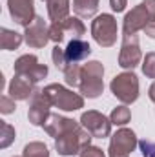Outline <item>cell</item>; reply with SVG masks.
<instances>
[{
  "label": "cell",
  "instance_id": "cell-22",
  "mask_svg": "<svg viewBox=\"0 0 155 157\" xmlns=\"http://www.w3.org/2000/svg\"><path fill=\"white\" fill-rule=\"evenodd\" d=\"M0 132H2V139H0V146L2 148H7L11 143H13V139H15V128L11 126V124H7V122H4L2 121V124H0Z\"/></svg>",
  "mask_w": 155,
  "mask_h": 157
},
{
  "label": "cell",
  "instance_id": "cell-25",
  "mask_svg": "<svg viewBox=\"0 0 155 157\" xmlns=\"http://www.w3.org/2000/svg\"><path fill=\"white\" fill-rule=\"evenodd\" d=\"M142 73L150 78H155V53H148L142 62Z\"/></svg>",
  "mask_w": 155,
  "mask_h": 157
},
{
  "label": "cell",
  "instance_id": "cell-28",
  "mask_svg": "<svg viewBox=\"0 0 155 157\" xmlns=\"http://www.w3.org/2000/svg\"><path fill=\"white\" fill-rule=\"evenodd\" d=\"M80 157H104L100 148H95V146H88L80 152Z\"/></svg>",
  "mask_w": 155,
  "mask_h": 157
},
{
  "label": "cell",
  "instance_id": "cell-31",
  "mask_svg": "<svg viewBox=\"0 0 155 157\" xmlns=\"http://www.w3.org/2000/svg\"><path fill=\"white\" fill-rule=\"evenodd\" d=\"M148 95H150V99H152V101L155 102V82L152 84V86H150V93H148Z\"/></svg>",
  "mask_w": 155,
  "mask_h": 157
},
{
  "label": "cell",
  "instance_id": "cell-11",
  "mask_svg": "<svg viewBox=\"0 0 155 157\" xmlns=\"http://www.w3.org/2000/svg\"><path fill=\"white\" fill-rule=\"evenodd\" d=\"M15 73H20V75H28L31 77L35 82H39L47 75V66L44 64H39V59L35 55H22L15 66H13Z\"/></svg>",
  "mask_w": 155,
  "mask_h": 157
},
{
  "label": "cell",
  "instance_id": "cell-27",
  "mask_svg": "<svg viewBox=\"0 0 155 157\" xmlns=\"http://www.w3.org/2000/svg\"><path fill=\"white\" fill-rule=\"evenodd\" d=\"M139 146H141V152H142L144 157H155V143L144 139V141L139 143Z\"/></svg>",
  "mask_w": 155,
  "mask_h": 157
},
{
  "label": "cell",
  "instance_id": "cell-5",
  "mask_svg": "<svg viewBox=\"0 0 155 157\" xmlns=\"http://www.w3.org/2000/svg\"><path fill=\"white\" fill-rule=\"evenodd\" d=\"M91 35L102 48L113 46L117 40V20L112 15H99L91 22Z\"/></svg>",
  "mask_w": 155,
  "mask_h": 157
},
{
  "label": "cell",
  "instance_id": "cell-13",
  "mask_svg": "<svg viewBox=\"0 0 155 157\" xmlns=\"http://www.w3.org/2000/svg\"><path fill=\"white\" fill-rule=\"evenodd\" d=\"M24 40L28 42V46L31 48H44L46 42L49 39V28L46 26L44 18L35 17V20L26 28V33H24Z\"/></svg>",
  "mask_w": 155,
  "mask_h": 157
},
{
  "label": "cell",
  "instance_id": "cell-20",
  "mask_svg": "<svg viewBox=\"0 0 155 157\" xmlns=\"http://www.w3.org/2000/svg\"><path fill=\"white\" fill-rule=\"evenodd\" d=\"M22 157H49V152H47V146L44 143H29L26 144L24 152H22Z\"/></svg>",
  "mask_w": 155,
  "mask_h": 157
},
{
  "label": "cell",
  "instance_id": "cell-17",
  "mask_svg": "<svg viewBox=\"0 0 155 157\" xmlns=\"http://www.w3.org/2000/svg\"><path fill=\"white\" fill-rule=\"evenodd\" d=\"M47 2V15L53 22H60L68 18L70 0H46Z\"/></svg>",
  "mask_w": 155,
  "mask_h": 157
},
{
  "label": "cell",
  "instance_id": "cell-29",
  "mask_svg": "<svg viewBox=\"0 0 155 157\" xmlns=\"http://www.w3.org/2000/svg\"><path fill=\"white\" fill-rule=\"evenodd\" d=\"M126 2H128V0H110V4H112L113 11H117V13L124 11V7H126Z\"/></svg>",
  "mask_w": 155,
  "mask_h": 157
},
{
  "label": "cell",
  "instance_id": "cell-24",
  "mask_svg": "<svg viewBox=\"0 0 155 157\" xmlns=\"http://www.w3.org/2000/svg\"><path fill=\"white\" fill-rule=\"evenodd\" d=\"M80 70H82V68H78L77 64H70L68 70L64 71V75H66V84H70V86H78V84H80Z\"/></svg>",
  "mask_w": 155,
  "mask_h": 157
},
{
  "label": "cell",
  "instance_id": "cell-23",
  "mask_svg": "<svg viewBox=\"0 0 155 157\" xmlns=\"http://www.w3.org/2000/svg\"><path fill=\"white\" fill-rule=\"evenodd\" d=\"M51 57H53V62H55V66H57L59 70H62V71H66V70H68L70 62H68V59H66V53H64V49H62V48L55 46V48H53V53H51Z\"/></svg>",
  "mask_w": 155,
  "mask_h": 157
},
{
  "label": "cell",
  "instance_id": "cell-15",
  "mask_svg": "<svg viewBox=\"0 0 155 157\" xmlns=\"http://www.w3.org/2000/svg\"><path fill=\"white\" fill-rule=\"evenodd\" d=\"M7 6H9V13L17 24L28 28L35 20L33 0H7Z\"/></svg>",
  "mask_w": 155,
  "mask_h": 157
},
{
  "label": "cell",
  "instance_id": "cell-1",
  "mask_svg": "<svg viewBox=\"0 0 155 157\" xmlns=\"http://www.w3.org/2000/svg\"><path fill=\"white\" fill-rule=\"evenodd\" d=\"M44 130L55 137V148L60 155H73L80 154L84 148L89 146L91 133L71 119H66L59 113H51L44 122Z\"/></svg>",
  "mask_w": 155,
  "mask_h": 157
},
{
  "label": "cell",
  "instance_id": "cell-18",
  "mask_svg": "<svg viewBox=\"0 0 155 157\" xmlns=\"http://www.w3.org/2000/svg\"><path fill=\"white\" fill-rule=\"evenodd\" d=\"M20 42H22V35L20 33L11 31V29H6V28L0 29V48L2 49H7V51L17 49L20 46Z\"/></svg>",
  "mask_w": 155,
  "mask_h": 157
},
{
  "label": "cell",
  "instance_id": "cell-9",
  "mask_svg": "<svg viewBox=\"0 0 155 157\" xmlns=\"http://www.w3.org/2000/svg\"><path fill=\"white\" fill-rule=\"evenodd\" d=\"M86 28L84 24L78 20V18H73V17H68L60 22H53L51 28H49V39L53 42H62L66 35H73L75 39H80L84 35Z\"/></svg>",
  "mask_w": 155,
  "mask_h": 157
},
{
  "label": "cell",
  "instance_id": "cell-8",
  "mask_svg": "<svg viewBox=\"0 0 155 157\" xmlns=\"http://www.w3.org/2000/svg\"><path fill=\"white\" fill-rule=\"evenodd\" d=\"M137 146V137L131 130L120 128L110 141V157H130Z\"/></svg>",
  "mask_w": 155,
  "mask_h": 157
},
{
  "label": "cell",
  "instance_id": "cell-4",
  "mask_svg": "<svg viewBox=\"0 0 155 157\" xmlns=\"http://www.w3.org/2000/svg\"><path fill=\"white\" fill-rule=\"evenodd\" d=\"M155 20V0H144L124 18V33H137Z\"/></svg>",
  "mask_w": 155,
  "mask_h": 157
},
{
  "label": "cell",
  "instance_id": "cell-19",
  "mask_svg": "<svg viewBox=\"0 0 155 157\" xmlns=\"http://www.w3.org/2000/svg\"><path fill=\"white\" fill-rule=\"evenodd\" d=\"M99 7V0H73V9L78 17H84V18H89L95 15Z\"/></svg>",
  "mask_w": 155,
  "mask_h": 157
},
{
  "label": "cell",
  "instance_id": "cell-3",
  "mask_svg": "<svg viewBox=\"0 0 155 157\" xmlns=\"http://www.w3.org/2000/svg\"><path fill=\"white\" fill-rule=\"evenodd\" d=\"M46 93V97L49 99L51 106H57L60 110H66V112H75L78 108L84 106V99L78 95V93H73L70 90H66L64 86L60 84H49L42 90Z\"/></svg>",
  "mask_w": 155,
  "mask_h": 157
},
{
  "label": "cell",
  "instance_id": "cell-26",
  "mask_svg": "<svg viewBox=\"0 0 155 157\" xmlns=\"http://www.w3.org/2000/svg\"><path fill=\"white\" fill-rule=\"evenodd\" d=\"M0 110H2V113H11L15 110V99H11L7 95H2V99H0Z\"/></svg>",
  "mask_w": 155,
  "mask_h": 157
},
{
  "label": "cell",
  "instance_id": "cell-10",
  "mask_svg": "<svg viewBox=\"0 0 155 157\" xmlns=\"http://www.w3.org/2000/svg\"><path fill=\"white\" fill-rule=\"evenodd\" d=\"M80 124L91 133V137H108L110 135V130H112V121L104 117L102 113L99 112H86L82 113L80 117Z\"/></svg>",
  "mask_w": 155,
  "mask_h": 157
},
{
  "label": "cell",
  "instance_id": "cell-12",
  "mask_svg": "<svg viewBox=\"0 0 155 157\" xmlns=\"http://www.w3.org/2000/svg\"><path fill=\"white\" fill-rule=\"evenodd\" d=\"M49 106H51V102L46 97V93L37 90L35 95L31 97V104H29V112H28L29 122L35 124V126H44V122L51 115L49 113Z\"/></svg>",
  "mask_w": 155,
  "mask_h": 157
},
{
  "label": "cell",
  "instance_id": "cell-7",
  "mask_svg": "<svg viewBox=\"0 0 155 157\" xmlns=\"http://www.w3.org/2000/svg\"><path fill=\"white\" fill-rule=\"evenodd\" d=\"M141 48H139V39L135 33H124L122 35V49L119 55V66L124 70H133L141 62Z\"/></svg>",
  "mask_w": 155,
  "mask_h": 157
},
{
  "label": "cell",
  "instance_id": "cell-14",
  "mask_svg": "<svg viewBox=\"0 0 155 157\" xmlns=\"http://www.w3.org/2000/svg\"><path fill=\"white\" fill-rule=\"evenodd\" d=\"M35 80L28 75H20V73H15V77L9 84V97L15 99V101H26L29 97L35 95Z\"/></svg>",
  "mask_w": 155,
  "mask_h": 157
},
{
  "label": "cell",
  "instance_id": "cell-30",
  "mask_svg": "<svg viewBox=\"0 0 155 157\" xmlns=\"http://www.w3.org/2000/svg\"><path fill=\"white\" fill-rule=\"evenodd\" d=\"M144 33L148 35V37H152V39H155V20L153 22H150L146 28H144Z\"/></svg>",
  "mask_w": 155,
  "mask_h": 157
},
{
  "label": "cell",
  "instance_id": "cell-2",
  "mask_svg": "<svg viewBox=\"0 0 155 157\" xmlns=\"http://www.w3.org/2000/svg\"><path fill=\"white\" fill-rule=\"evenodd\" d=\"M102 75H104V68L97 60L88 62L86 66H82V70H80V84H78L80 93L89 97V99L99 97L102 93V90H104Z\"/></svg>",
  "mask_w": 155,
  "mask_h": 157
},
{
  "label": "cell",
  "instance_id": "cell-16",
  "mask_svg": "<svg viewBox=\"0 0 155 157\" xmlns=\"http://www.w3.org/2000/svg\"><path fill=\"white\" fill-rule=\"evenodd\" d=\"M64 53H66V59H68L70 64H77L80 60H84L86 57H89L91 48L82 39H73L68 42V48L64 49Z\"/></svg>",
  "mask_w": 155,
  "mask_h": 157
},
{
  "label": "cell",
  "instance_id": "cell-21",
  "mask_svg": "<svg viewBox=\"0 0 155 157\" xmlns=\"http://www.w3.org/2000/svg\"><path fill=\"white\" fill-rule=\"evenodd\" d=\"M130 117H131V113H130V108H126V106H119V108H115V110L112 112L110 121H112V124L122 126V124L130 122Z\"/></svg>",
  "mask_w": 155,
  "mask_h": 157
},
{
  "label": "cell",
  "instance_id": "cell-6",
  "mask_svg": "<svg viewBox=\"0 0 155 157\" xmlns=\"http://www.w3.org/2000/svg\"><path fill=\"white\" fill-rule=\"evenodd\" d=\"M110 88H112L113 95L124 104H131L139 97V80H137V77L133 73H120V75H117L112 80Z\"/></svg>",
  "mask_w": 155,
  "mask_h": 157
}]
</instances>
